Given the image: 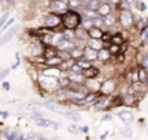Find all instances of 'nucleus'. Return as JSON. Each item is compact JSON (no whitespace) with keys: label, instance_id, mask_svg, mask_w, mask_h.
Segmentation results:
<instances>
[{"label":"nucleus","instance_id":"f257e3e1","mask_svg":"<svg viewBox=\"0 0 148 140\" xmlns=\"http://www.w3.org/2000/svg\"><path fill=\"white\" fill-rule=\"evenodd\" d=\"M60 18H61V25L66 30H75L77 27H79L82 22L79 13L74 12V10H66L65 14H62Z\"/></svg>","mask_w":148,"mask_h":140},{"label":"nucleus","instance_id":"f03ea898","mask_svg":"<svg viewBox=\"0 0 148 140\" xmlns=\"http://www.w3.org/2000/svg\"><path fill=\"white\" fill-rule=\"evenodd\" d=\"M120 23L123 26V27H130L134 23V17L131 14L130 10H122V13L120 14Z\"/></svg>","mask_w":148,"mask_h":140},{"label":"nucleus","instance_id":"7ed1b4c3","mask_svg":"<svg viewBox=\"0 0 148 140\" xmlns=\"http://www.w3.org/2000/svg\"><path fill=\"white\" fill-rule=\"evenodd\" d=\"M44 25L46 27H57L59 25H61V18L57 14H48L44 18Z\"/></svg>","mask_w":148,"mask_h":140},{"label":"nucleus","instance_id":"20e7f679","mask_svg":"<svg viewBox=\"0 0 148 140\" xmlns=\"http://www.w3.org/2000/svg\"><path fill=\"white\" fill-rule=\"evenodd\" d=\"M44 107H46L47 109H49L51 112H55V113H60V114H65V113H66V109H65L64 107L59 105L55 101H46L44 102Z\"/></svg>","mask_w":148,"mask_h":140},{"label":"nucleus","instance_id":"39448f33","mask_svg":"<svg viewBox=\"0 0 148 140\" xmlns=\"http://www.w3.org/2000/svg\"><path fill=\"white\" fill-rule=\"evenodd\" d=\"M100 91L104 95H109L110 92H113L116 89V82L112 81V79H108L107 82H104L103 84H100Z\"/></svg>","mask_w":148,"mask_h":140},{"label":"nucleus","instance_id":"423d86ee","mask_svg":"<svg viewBox=\"0 0 148 140\" xmlns=\"http://www.w3.org/2000/svg\"><path fill=\"white\" fill-rule=\"evenodd\" d=\"M49 7L53 12H66L68 3H65L64 0H53Z\"/></svg>","mask_w":148,"mask_h":140},{"label":"nucleus","instance_id":"0eeeda50","mask_svg":"<svg viewBox=\"0 0 148 140\" xmlns=\"http://www.w3.org/2000/svg\"><path fill=\"white\" fill-rule=\"evenodd\" d=\"M97 74H99V70L95 66H88L87 69L82 70V76L84 79H96Z\"/></svg>","mask_w":148,"mask_h":140},{"label":"nucleus","instance_id":"6e6552de","mask_svg":"<svg viewBox=\"0 0 148 140\" xmlns=\"http://www.w3.org/2000/svg\"><path fill=\"white\" fill-rule=\"evenodd\" d=\"M18 31V26H14V27H12L10 30H8L7 33L4 34V35L0 38V46H4V44H7L8 42L10 40V39L13 38V36L16 35V33Z\"/></svg>","mask_w":148,"mask_h":140},{"label":"nucleus","instance_id":"1a4fd4ad","mask_svg":"<svg viewBox=\"0 0 148 140\" xmlns=\"http://www.w3.org/2000/svg\"><path fill=\"white\" fill-rule=\"evenodd\" d=\"M96 99H97V97H96V94L84 95V96L82 97V99L77 100L75 104H78V105H90V104H92V102H94Z\"/></svg>","mask_w":148,"mask_h":140},{"label":"nucleus","instance_id":"9d476101","mask_svg":"<svg viewBox=\"0 0 148 140\" xmlns=\"http://www.w3.org/2000/svg\"><path fill=\"white\" fill-rule=\"evenodd\" d=\"M56 56H57L56 47H53V46H46L43 48V57H44V59L49 60V59H53V57H56Z\"/></svg>","mask_w":148,"mask_h":140},{"label":"nucleus","instance_id":"9b49d317","mask_svg":"<svg viewBox=\"0 0 148 140\" xmlns=\"http://www.w3.org/2000/svg\"><path fill=\"white\" fill-rule=\"evenodd\" d=\"M73 48H74V43H72V42H69V40H65V39H62L56 46L57 51H64V52H69V51H72Z\"/></svg>","mask_w":148,"mask_h":140},{"label":"nucleus","instance_id":"f8f14e48","mask_svg":"<svg viewBox=\"0 0 148 140\" xmlns=\"http://www.w3.org/2000/svg\"><path fill=\"white\" fill-rule=\"evenodd\" d=\"M96 59H97V51H94V49L88 48V47H86V48L83 49V60L90 62Z\"/></svg>","mask_w":148,"mask_h":140},{"label":"nucleus","instance_id":"ddd939ff","mask_svg":"<svg viewBox=\"0 0 148 140\" xmlns=\"http://www.w3.org/2000/svg\"><path fill=\"white\" fill-rule=\"evenodd\" d=\"M101 35H103V31L97 27H94V26L87 30V36H88L90 39H100Z\"/></svg>","mask_w":148,"mask_h":140},{"label":"nucleus","instance_id":"4468645a","mask_svg":"<svg viewBox=\"0 0 148 140\" xmlns=\"http://www.w3.org/2000/svg\"><path fill=\"white\" fill-rule=\"evenodd\" d=\"M96 13H97V16H99L100 18L105 17V16L110 14V7L108 4H105V3H101L100 7H99V9L96 10Z\"/></svg>","mask_w":148,"mask_h":140},{"label":"nucleus","instance_id":"2eb2a0df","mask_svg":"<svg viewBox=\"0 0 148 140\" xmlns=\"http://www.w3.org/2000/svg\"><path fill=\"white\" fill-rule=\"evenodd\" d=\"M87 46H88V48L94 49V51H100L101 48H104L103 47V42L100 39H90Z\"/></svg>","mask_w":148,"mask_h":140},{"label":"nucleus","instance_id":"dca6fc26","mask_svg":"<svg viewBox=\"0 0 148 140\" xmlns=\"http://www.w3.org/2000/svg\"><path fill=\"white\" fill-rule=\"evenodd\" d=\"M118 117L122 120V122L125 123V125H130V123L133 122V120H134L133 114H131L130 112H120L118 113Z\"/></svg>","mask_w":148,"mask_h":140},{"label":"nucleus","instance_id":"f3484780","mask_svg":"<svg viewBox=\"0 0 148 140\" xmlns=\"http://www.w3.org/2000/svg\"><path fill=\"white\" fill-rule=\"evenodd\" d=\"M40 83L42 86L47 87V88H52V87L56 86V79L55 78H49V76H43V78L40 79Z\"/></svg>","mask_w":148,"mask_h":140},{"label":"nucleus","instance_id":"a211bd4d","mask_svg":"<svg viewBox=\"0 0 148 140\" xmlns=\"http://www.w3.org/2000/svg\"><path fill=\"white\" fill-rule=\"evenodd\" d=\"M43 73H44V76H49V78H57V76L60 75V73H61V70L53 66V68H48V69H46Z\"/></svg>","mask_w":148,"mask_h":140},{"label":"nucleus","instance_id":"6ab92c4d","mask_svg":"<svg viewBox=\"0 0 148 140\" xmlns=\"http://www.w3.org/2000/svg\"><path fill=\"white\" fill-rule=\"evenodd\" d=\"M122 43H125V39H123L122 34L117 33L110 36V44H113V46H121Z\"/></svg>","mask_w":148,"mask_h":140},{"label":"nucleus","instance_id":"aec40b11","mask_svg":"<svg viewBox=\"0 0 148 140\" xmlns=\"http://www.w3.org/2000/svg\"><path fill=\"white\" fill-rule=\"evenodd\" d=\"M35 123L38 126H40V127H52V125H53L55 122H52L51 120H48V118H36L35 120Z\"/></svg>","mask_w":148,"mask_h":140},{"label":"nucleus","instance_id":"412c9836","mask_svg":"<svg viewBox=\"0 0 148 140\" xmlns=\"http://www.w3.org/2000/svg\"><path fill=\"white\" fill-rule=\"evenodd\" d=\"M74 35H75V39H81V40H86L88 36H87V31L82 27H77L74 30Z\"/></svg>","mask_w":148,"mask_h":140},{"label":"nucleus","instance_id":"4be33fe9","mask_svg":"<svg viewBox=\"0 0 148 140\" xmlns=\"http://www.w3.org/2000/svg\"><path fill=\"white\" fill-rule=\"evenodd\" d=\"M100 4H101V3H100L99 0H90L88 3L84 4V7H86V9H88V10H94V12H96V10L99 9Z\"/></svg>","mask_w":148,"mask_h":140},{"label":"nucleus","instance_id":"5701e85b","mask_svg":"<svg viewBox=\"0 0 148 140\" xmlns=\"http://www.w3.org/2000/svg\"><path fill=\"white\" fill-rule=\"evenodd\" d=\"M86 88H91L94 91H99L100 84L96 82V79H86Z\"/></svg>","mask_w":148,"mask_h":140},{"label":"nucleus","instance_id":"b1692460","mask_svg":"<svg viewBox=\"0 0 148 140\" xmlns=\"http://www.w3.org/2000/svg\"><path fill=\"white\" fill-rule=\"evenodd\" d=\"M70 57H73V59H77V60H81L82 57H83V49H81V48H74L70 51Z\"/></svg>","mask_w":148,"mask_h":140},{"label":"nucleus","instance_id":"393cba45","mask_svg":"<svg viewBox=\"0 0 148 140\" xmlns=\"http://www.w3.org/2000/svg\"><path fill=\"white\" fill-rule=\"evenodd\" d=\"M109 52H108L107 48H101L100 51H97V59L101 60V61H107L108 59H109Z\"/></svg>","mask_w":148,"mask_h":140},{"label":"nucleus","instance_id":"a878e982","mask_svg":"<svg viewBox=\"0 0 148 140\" xmlns=\"http://www.w3.org/2000/svg\"><path fill=\"white\" fill-rule=\"evenodd\" d=\"M62 39L69 40L73 43V40H75V35H74V30H65V33L62 34Z\"/></svg>","mask_w":148,"mask_h":140},{"label":"nucleus","instance_id":"bb28decb","mask_svg":"<svg viewBox=\"0 0 148 140\" xmlns=\"http://www.w3.org/2000/svg\"><path fill=\"white\" fill-rule=\"evenodd\" d=\"M116 22V18L113 17L112 14H108L105 16V17H103V23H104V26H112L114 25Z\"/></svg>","mask_w":148,"mask_h":140},{"label":"nucleus","instance_id":"cd10ccee","mask_svg":"<svg viewBox=\"0 0 148 140\" xmlns=\"http://www.w3.org/2000/svg\"><path fill=\"white\" fill-rule=\"evenodd\" d=\"M136 73H138V81H140V82L147 81V73H146L144 68H139V69L136 70Z\"/></svg>","mask_w":148,"mask_h":140},{"label":"nucleus","instance_id":"c85d7f7f","mask_svg":"<svg viewBox=\"0 0 148 140\" xmlns=\"http://www.w3.org/2000/svg\"><path fill=\"white\" fill-rule=\"evenodd\" d=\"M65 114H66V117L69 118V120L74 121V122H79V121L82 120V118H81V115H79L78 113H75V112H66V113H65Z\"/></svg>","mask_w":148,"mask_h":140},{"label":"nucleus","instance_id":"c756f323","mask_svg":"<svg viewBox=\"0 0 148 140\" xmlns=\"http://www.w3.org/2000/svg\"><path fill=\"white\" fill-rule=\"evenodd\" d=\"M62 62H64V61H62L60 57H57V56L53 57V59L47 60V65H51V66H52V65H55V66H59V65H61Z\"/></svg>","mask_w":148,"mask_h":140},{"label":"nucleus","instance_id":"7c9ffc66","mask_svg":"<svg viewBox=\"0 0 148 140\" xmlns=\"http://www.w3.org/2000/svg\"><path fill=\"white\" fill-rule=\"evenodd\" d=\"M83 12H84V16H86L87 20H95V18L99 17V16H97V13L94 12V10H88V9H86V8H84Z\"/></svg>","mask_w":148,"mask_h":140},{"label":"nucleus","instance_id":"2f4dec72","mask_svg":"<svg viewBox=\"0 0 148 140\" xmlns=\"http://www.w3.org/2000/svg\"><path fill=\"white\" fill-rule=\"evenodd\" d=\"M105 107H107V99L105 97H101L99 101L95 102V109H103Z\"/></svg>","mask_w":148,"mask_h":140},{"label":"nucleus","instance_id":"473e14b6","mask_svg":"<svg viewBox=\"0 0 148 140\" xmlns=\"http://www.w3.org/2000/svg\"><path fill=\"white\" fill-rule=\"evenodd\" d=\"M77 65H78L79 68H81L82 70H84V69H87V68L88 66H91V65H90V62L88 61H86V60H77V62H75Z\"/></svg>","mask_w":148,"mask_h":140},{"label":"nucleus","instance_id":"72a5a7b5","mask_svg":"<svg viewBox=\"0 0 148 140\" xmlns=\"http://www.w3.org/2000/svg\"><path fill=\"white\" fill-rule=\"evenodd\" d=\"M117 4H120L118 8L122 10H129V8H130V1H129V0H121V1L117 3Z\"/></svg>","mask_w":148,"mask_h":140},{"label":"nucleus","instance_id":"f704fd0d","mask_svg":"<svg viewBox=\"0 0 148 140\" xmlns=\"http://www.w3.org/2000/svg\"><path fill=\"white\" fill-rule=\"evenodd\" d=\"M57 57L62 60V61H66V60L70 59V55L69 52H64V51H57Z\"/></svg>","mask_w":148,"mask_h":140},{"label":"nucleus","instance_id":"c9c22d12","mask_svg":"<svg viewBox=\"0 0 148 140\" xmlns=\"http://www.w3.org/2000/svg\"><path fill=\"white\" fill-rule=\"evenodd\" d=\"M108 52H109V55H116L120 52V46H113V44H110L109 47H108Z\"/></svg>","mask_w":148,"mask_h":140},{"label":"nucleus","instance_id":"e433bc0d","mask_svg":"<svg viewBox=\"0 0 148 140\" xmlns=\"http://www.w3.org/2000/svg\"><path fill=\"white\" fill-rule=\"evenodd\" d=\"M81 23L83 25V26H82V29H84L86 31L88 30V29H91L92 25H94V23H92V20H87V18L83 21V22H81Z\"/></svg>","mask_w":148,"mask_h":140},{"label":"nucleus","instance_id":"4c0bfd02","mask_svg":"<svg viewBox=\"0 0 148 140\" xmlns=\"http://www.w3.org/2000/svg\"><path fill=\"white\" fill-rule=\"evenodd\" d=\"M135 7H136V9H139V10H146V4H144L143 1H140V0H136L135 1Z\"/></svg>","mask_w":148,"mask_h":140},{"label":"nucleus","instance_id":"58836bf2","mask_svg":"<svg viewBox=\"0 0 148 140\" xmlns=\"http://www.w3.org/2000/svg\"><path fill=\"white\" fill-rule=\"evenodd\" d=\"M138 27H139V29H142V30H146V29H147V21L144 20V18L139 20V22H138Z\"/></svg>","mask_w":148,"mask_h":140},{"label":"nucleus","instance_id":"ea45409f","mask_svg":"<svg viewBox=\"0 0 148 140\" xmlns=\"http://www.w3.org/2000/svg\"><path fill=\"white\" fill-rule=\"evenodd\" d=\"M70 70H72L73 73H77V74H82V69H81V68H79V66H78V65H77V64L72 65V66H70Z\"/></svg>","mask_w":148,"mask_h":140},{"label":"nucleus","instance_id":"a19ab883","mask_svg":"<svg viewBox=\"0 0 148 140\" xmlns=\"http://www.w3.org/2000/svg\"><path fill=\"white\" fill-rule=\"evenodd\" d=\"M122 104V97H114L113 99V101H112V107H116V105H121Z\"/></svg>","mask_w":148,"mask_h":140},{"label":"nucleus","instance_id":"79ce46f5","mask_svg":"<svg viewBox=\"0 0 148 140\" xmlns=\"http://www.w3.org/2000/svg\"><path fill=\"white\" fill-rule=\"evenodd\" d=\"M68 131H69V132H72V134H77L78 132V127H77L75 125H70L69 127H68Z\"/></svg>","mask_w":148,"mask_h":140},{"label":"nucleus","instance_id":"37998d69","mask_svg":"<svg viewBox=\"0 0 148 140\" xmlns=\"http://www.w3.org/2000/svg\"><path fill=\"white\" fill-rule=\"evenodd\" d=\"M8 17H9V16H8V14H4V16H3L1 18H0V29H1L3 26L5 25V21L8 20Z\"/></svg>","mask_w":148,"mask_h":140},{"label":"nucleus","instance_id":"c03bdc74","mask_svg":"<svg viewBox=\"0 0 148 140\" xmlns=\"http://www.w3.org/2000/svg\"><path fill=\"white\" fill-rule=\"evenodd\" d=\"M8 74H9V69H4V70L0 71V81H1L3 78H5Z\"/></svg>","mask_w":148,"mask_h":140},{"label":"nucleus","instance_id":"a18cd8bd","mask_svg":"<svg viewBox=\"0 0 148 140\" xmlns=\"http://www.w3.org/2000/svg\"><path fill=\"white\" fill-rule=\"evenodd\" d=\"M122 135H125V136H129V138H130V136H131V128L126 127L125 130H122Z\"/></svg>","mask_w":148,"mask_h":140},{"label":"nucleus","instance_id":"49530a36","mask_svg":"<svg viewBox=\"0 0 148 140\" xmlns=\"http://www.w3.org/2000/svg\"><path fill=\"white\" fill-rule=\"evenodd\" d=\"M68 3H69V4L70 5H72V7H79V1H78V0H69V1H68Z\"/></svg>","mask_w":148,"mask_h":140},{"label":"nucleus","instance_id":"de8ad7c7","mask_svg":"<svg viewBox=\"0 0 148 140\" xmlns=\"http://www.w3.org/2000/svg\"><path fill=\"white\" fill-rule=\"evenodd\" d=\"M13 22H14V20H13V18H10V20H9V21H8V22H7V23H5V25H4V26H3V30H5V29H7V27H9V26H10V25H12V23H13Z\"/></svg>","mask_w":148,"mask_h":140},{"label":"nucleus","instance_id":"09e8293b","mask_svg":"<svg viewBox=\"0 0 148 140\" xmlns=\"http://www.w3.org/2000/svg\"><path fill=\"white\" fill-rule=\"evenodd\" d=\"M147 33H148L147 29H146V30H143V33H142V39H143L144 43H147Z\"/></svg>","mask_w":148,"mask_h":140},{"label":"nucleus","instance_id":"8fccbe9b","mask_svg":"<svg viewBox=\"0 0 148 140\" xmlns=\"http://www.w3.org/2000/svg\"><path fill=\"white\" fill-rule=\"evenodd\" d=\"M112 120V115L110 114H105L104 117H103V121H110Z\"/></svg>","mask_w":148,"mask_h":140},{"label":"nucleus","instance_id":"3c124183","mask_svg":"<svg viewBox=\"0 0 148 140\" xmlns=\"http://www.w3.org/2000/svg\"><path fill=\"white\" fill-rule=\"evenodd\" d=\"M3 88H4L5 91H8V89H9V83H8V82H4V83H3Z\"/></svg>","mask_w":148,"mask_h":140},{"label":"nucleus","instance_id":"603ef678","mask_svg":"<svg viewBox=\"0 0 148 140\" xmlns=\"http://www.w3.org/2000/svg\"><path fill=\"white\" fill-rule=\"evenodd\" d=\"M81 131L82 132H88V127H87V126H83V127H81Z\"/></svg>","mask_w":148,"mask_h":140},{"label":"nucleus","instance_id":"864d4df0","mask_svg":"<svg viewBox=\"0 0 148 140\" xmlns=\"http://www.w3.org/2000/svg\"><path fill=\"white\" fill-rule=\"evenodd\" d=\"M107 1H109V3H113V4H117V3H118V0H107Z\"/></svg>","mask_w":148,"mask_h":140},{"label":"nucleus","instance_id":"5fc2aeb1","mask_svg":"<svg viewBox=\"0 0 148 140\" xmlns=\"http://www.w3.org/2000/svg\"><path fill=\"white\" fill-rule=\"evenodd\" d=\"M78 1H79V3H83V4H86V3H88L90 0H78Z\"/></svg>","mask_w":148,"mask_h":140},{"label":"nucleus","instance_id":"6e6d98bb","mask_svg":"<svg viewBox=\"0 0 148 140\" xmlns=\"http://www.w3.org/2000/svg\"><path fill=\"white\" fill-rule=\"evenodd\" d=\"M38 140H46V139H38Z\"/></svg>","mask_w":148,"mask_h":140}]
</instances>
